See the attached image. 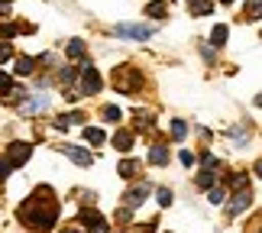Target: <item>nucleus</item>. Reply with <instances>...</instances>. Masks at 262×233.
<instances>
[{
  "label": "nucleus",
  "mask_w": 262,
  "mask_h": 233,
  "mask_svg": "<svg viewBox=\"0 0 262 233\" xmlns=\"http://www.w3.org/2000/svg\"><path fill=\"white\" fill-rule=\"evenodd\" d=\"M49 195H52L49 188H39V198L36 195L26 198L23 207H19V220L26 227H36L39 233H49L58 220V207H55V201H49Z\"/></svg>",
  "instance_id": "obj_1"
},
{
  "label": "nucleus",
  "mask_w": 262,
  "mask_h": 233,
  "mask_svg": "<svg viewBox=\"0 0 262 233\" xmlns=\"http://www.w3.org/2000/svg\"><path fill=\"white\" fill-rule=\"evenodd\" d=\"M139 84H143V78H139L136 68L123 65V68H117V72H114V88L120 91V94H136Z\"/></svg>",
  "instance_id": "obj_2"
},
{
  "label": "nucleus",
  "mask_w": 262,
  "mask_h": 233,
  "mask_svg": "<svg viewBox=\"0 0 262 233\" xmlns=\"http://www.w3.org/2000/svg\"><path fill=\"white\" fill-rule=\"evenodd\" d=\"M156 29L152 26H139V23H117L114 26V36L117 39H136V43H146Z\"/></svg>",
  "instance_id": "obj_3"
},
{
  "label": "nucleus",
  "mask_w": 262,
  "mask_h": 233,
  "mask_svg": "<svg viewBox=\"0 0 262 233\" xmlns=\"http://www.w3.org/2000/svg\"><path fill=\"white\" fill-rule=\"evenodd\" d=\"M29 156H33V146H29V143H13V146L7 149V162H10L13 168L26 165V162H29Z\"/></svg>",
  "instance_id": "obj_4"
},
{
  "label": "nucleus",
  "mask_w": 262,
  "mask_h": 233,
  "mask_svg": "<svg viewBox=\"0 0 262 233\" xmlns=\"http://www.w3.org/2000/svg\"><path fill=\"white\" fill-rule=\"evenodd\" d=\"M81 91H84V94H97V91H100V75H97V68L81 65Z\"/></svg>",
  "instance_id": "obj_5"
},
{
  "label": "nucleus",
  "mask_w": 262,
  "mask_h": 233,
  "mask_svg": "<svg viewBox=\"0 0 262 233\" xmlns=\"http://www.w3.org/2000/svg\"><path fill=\"white\" fill-rule=\"evenodd\" d=\"M249 204H253V195H249L246 188H239L236 195H233V201H230V204H227V217H236L239 210H246Z\"/></svg>",
  "instance_id": "obj_6"
},
{
  "label": "nucleus",
  "mask_w": 262,
  "mask_h": 233,
  "mask_svg": "<svg viewBox=\"0 0 262 233\" xmlns=\"http://www.w3.org/2000/svg\"><path fill=\"white\" fill-rule=\"evenodd\" d=\"M49 107V91H33V97L23 104V114H39Z\"/></svg>",
  "instance_id": "obj_7"
},
{
  "label": "nucleus",
  "mask_w": 262,
  "mask_h": 233,
  "mask_svg": "<svg viewBox=\"0 0 262 233\" xmlns=\"http://www.w3.org/2000/svg\"><path fill=\"white\" fill-rule=\"evenodd\" d=\"M62 153L72 159V162H78V165H84V168L91 165V162H94V156H91L88 149H81V146H68V143H65V146H62Z\"/></svg>",
  "instance_id": "obj_8"
},
{
  "label": "nucleus",
  "mask_w": 262,
  "mask_h": 233,
  "mask_svg": "<svg viewBox=\"0 0 262 233\" xmlns=\"http://www.w3.org/2000/svg\"><path fill=\"white\" fill-rule=\"evenodd\" d=\"M114 146L120 149V153H129V149H133V133H129V130H117V133H114Z\"/></svg>",
  "instance_id": "obj_9"
},
{
  "label": "nucleus",
  "mask_w": 262,
  "mask_h": 233,
  "mask_svg": "<svg viewBox=\"0 0 262 233\" xmlns=\"http://www.w3.org/2000/svg\"><path fill=\"white\" fill-rule=\"evenodd\" d=\"M146 195H149V188H146V185L129 188V191H126V207H139V204L146 201Z\"/></svg>",
  "instance_id": "obj_10"
},
{
  "label": "nucleus",
  "mask_w": 262,
  "mask_h": 233,
  "mask_svg": "<svg viewBox=\"0 0 262 233\" xmlns=\"http://www.w3.org/2000/svg\"><path fill=\"white\" fill-rule=\"evenodd\" d=\"M165 13H168V4H165V0H149V4H146V16L162 19Z\"/></svg>",
  "instance_id": "obj_11"
},
{
  "label": "nucleus",
  "mask_w": 262,
  "mask_h": 233,
  "mask_svg": "<svg viewBox=\"0 0 262 233\" xmlns=\"http://www.w3.org/2000/svg\"><path fill=\"white\" fill-rule=\"evenodd\" d=\"M188 10H191V16H207L214 10V4L210 0H188Z\"/></svg>",
  "instance_id": "obj_12"
},
{
  "label": "nucleus",
  "mask_w": 262,
  "mask_h": 233,
  "mask_svg": "<svg viewBox=\"0 0 262 233\" xmlns=\"http://www.w3.org/2000/svg\"><path fill=\"white\" fill-rule=\"evenodd\" d=\"M84 139H88V143H94V146H104L107 143V133L100 126H84Z\"/></svg>",
  "instance_id": "obj_13"
},
{
  "label": "nucleus",
  "mask_w": 262,
  "mask_h": 233,
  "mask_svg": "<svg viewBox=\"0 0 262 233\" xmlns=\"http://www.w3.org/2000/svg\"><path fill=\"white\" fill-rule=\"evenodd\" d=\"M227 36H230V29L224 26V23H220V26H214V33H210V46H227Z\"/></svg>",
  "instance_id": "obj_14"
},
{
  "label": "nucleus",
  "mask_w": 262,
  "mask_h": 233,
  "mask_svg": "<svg viewBox=\"0 0 262 233\" xmlns=\"http://www.w3.org/2000/svg\"><path fill=\"white\" fill-rule=\"evenodd\" d=\"M149 162H152V165H165V162H168V149L165 146H152V149H149Z\"/></svg>",
  "instance_id": "obj_15"
},
{
  "label": "nucleus",
  "mask_w": 262,
  "mask_h": 233,
  "mask_svg": "<svg viewBox=\"0 0 262 233\" xmlns=\"http://www.w3.org/2000/svg\"><path fill=\"white\" fill-rule=\"evenodd\" d=\"M117 172H120V178H133L136 172H139V162H133V159H123Z\"/></svg>",
  "instance_id": "obj_16"
},
{
  "label": "nucleus",
  "mask_w": 262,
  "mask_h": 233,
  "mask_svg": "<svg viewBox=\"0 0 262 233\" xmlns=\"http://www.w3.org/2000/svg\"><path fill=\"white\" fill-rule=\"evenodd\" d=\"M246 19H259L262 16V0H246Z\"/></svg>",
  "instance_id": "obj_17"
},
{
  "label": "nucleus",
  "mask_w": 262,
  "mask_h": 233,
  "mask_svg": "<svg viewBox=\"0 0 262 233\" xmlns=\"http://www.w3.org/2000/svg\"><path fill=\"white\" fill-rule=\"evenodd\" d=\"M214 181H217V175H214V168H204L198 175V188H214Z\"/></svg>",
  "instance_id": "obj_18"
},
{
  "label": "nucleus",
  "mask_w": 262,
  "mask_h": 233,
  "mask_svg": "<svg viewBox=\"0 0 262 233\" xmlns=\"http://www.w3.org/2000/svg\"><path fill=\"white\" fill-rule=\"evenodd\" d=\"M84 55V43L81 39H72V43H68V58H81Z\"/></svg>",
  "instance_id": "obj_19"
},
{
  "label": "nucleus",
  "mask_w": 262,
  "mask_h": 233,
  "mask_svg": "<svg viewBox=\"0 0 262 233\" xmlns=\"http://www.w3.org/2000/svg\"><path fill=\"white\" fill-rule=\"evenodd\" d=\"M185 133H188V123H185V120H172V136L175 139H185Z\"/></svg>",
  "instance_id": "obj_20"
},
{
  "label": "nucleus",
  "mask_w": 262,
  "mask_h": 233,
  "mask_svg": "<svg viewBox=\"0 0 262 233\" xmlns=\"http://www.w3.org/2000/svg\"><path fill=\"white\" fill-rule=\"evenodd\" d=\"M243 233H262V214H256L253 220H249V224H246V230Z\"/></svg>",
  "instance_id": "obj_21"
},
{
  "label": "nucleus",
  "mask_w": 262,
  "mask_h": 233,
  "mask_svg": "<svg viewBox=\"0 0 262 233\" xmlns=\"http://www.w3.org/2000/svg\"><path fill=\"white\" fill-rule=\"evenodd\" d=\"M207 201H210V204H224V188H210Z\"/></svg>",
  "instance_id": "obj_22"
},
{
  "label": "nucleus",
  "mask_w": 262,
  "mask_h": 233,
  "mask_svg": "<svg viewBox=\"0 0 262 233\" xmlns=\"http://www.w3.org/2000/svg\"><path fill=\"white\" fill-rule=\"evenodd\" d=\"M156 198H159V204H162V207L172 204V191H168V188H159V191H156Z\"/></svg>",
  "instance_id": "obj_23"
},
{
  "label": "nucleus",
  "mask_w": 262,
  "mask_h": 233,
  "mask_svg": "<svg viewBox=\"0 0 262 233\" xmlns=\"http://www.w3.org/2000/svg\"><path fill=\"white\" fill-rule=\"evenodd\" d=\"M16 72L19 75H29V72H33V58H19V62H16Z\"/></svg>",
  "instance_id": "obj_24"
},
{
  "label": "nucleus",
  "mask_w": 262,
  "mask_h": 233,
  "mask_svg": "<svg viewBox=\"0 0 262 233\" xmlns=\"http://www.w3.org/2000/svg\"><path fill=\"white\" fill-rule=\"evenodd\" d=\"M246 181H249V178L243 175V172H239V175H230V185H233L236 191H239V188H246Z\"/></svg>",
  "instance_id": "obj_25"
},
{
  "label": "nucleus",
  "mask_w": 262,
  "mask_h": 233,
  "mask_svg": "<svg viewBox=\"0 0 262 233\" xmlns=\"http://www.w3.org/2000/svg\"><path fill=\"white\" fill-rule=\"evenodd\" d=\"M104 120H110V123H117V120H120V110H117V107H104Z\"/></svg>",
  "instance_id": "obj_26"
},
{
  "label": "nucleus",
  "mask_w": 262,
  "mask_h": 233,
  "mask_svg": "<svg viewBox=\"0 0 262 233\" xmlns=\"http://www.w3.org/2000/svg\"><path fill=\"white\" fill-rule=\"evenodd\" d=\"M88 230H91V233H110V227H107V220H97V224H91Z\"/></svg>",
  "instance_id": "obj_27"
},
{
  "label": "nucleus",
  "mask_w": 262,
  "mask_h": 233,
  "mask_svg": "<svg viewBox=\"0 0 262 233\" xmlns=\"http://www.w3.org/2000/svg\"><path fill=\"white\" fill-rule=\"evenodd\" d=\"M10 55H13V46H10V43H0V62H7Z\"/></svg>",
  "instance_id": "obj_28"
},
{
  "label": "nucleus",
  "mask_w": 262,
  "mask_h": 233,
  "mask_svg": "<svg viewBox=\"0 0 262 233\" xmlns=\"http://www.w3.org/2000/svg\"><path fill=\"white\" fill-rule=\"evenodd\" d=\"M10 168H13V165H10V162H7V156H4V159H0V181H4V178L10 175Z\"/></svg>",
  "instance_id": "obj_29"
},
{
  "label": "nucleus",
  "mask_w": 262,
  "mask_h": 233,
  "mask_svg": "<svg viewBox=\"0 0 262 233\" xmlns=\"http://www.w3.org/2000/svg\"><path fill=\"white\" fill-rule=\"evenodd\" d=\"M16 33V26H7V23H0V39H10Z\"/></svg>",
  "instance_id": "obj_30"
},
{
  "label": "nucleus",
  "mask_w": 262,
  "mask_h": 233,
  "mask_svg": "<svg viewBox=\"0 0 262 233\" xmlns=\"http://www.w3.org/2000/svg\"><path fill=\"white\" fill-rule=\"evenodd\" d=\"M178 159H181V165H194V156H191L188 149H181V156H178Z\"/></svg>",
  "instance_id": "obj_31"
},
{
  "label": "nucleus",
  "mask_w": 262,
  "mask_h": 233,
  "mask_svg": "<svg viewBox=\"0 0 262 233\" xmlns=\"http://www.w3.org/2000/svg\"><path fill=\"white\" fill-rule=\"evenodd\" d=\"M117 220H120V227H126V224H129V207H123V210H120V214H117Z\"/></svg>",
  "instance_id": "obj_32"
},
{
  "label": "nucleus",
  "mask_w": 262,
  "mask_h": 233,
  "mask_svg": "<svg viewBox=\"0 0 262 233\" xmlns=\"http://www.w3.org/2000/svg\"><path fill=\"white\" fill-rule=\"evenodd\" d=\"M4 91H10V75L0 72V94H4Z\"/></svg>",
  "instance_id": "obj_33"
},
{
  "label": "nucleus",
  "mask_w": 262,
  "mask_h": 233,
  "mask_svg": "<svg viewBox=\"0 0 262 233\" xmlns=\"http://www.w3.org/2000/svg\"><path fill=\"white\" fill-rule=\"evenodd\" d=\"M75 75H78L75 68H65V72H62V81H65V84H72V81H75Z\"/></svg>",
  "instance_id": "obj_34"
},
{
  "label": "nucleus",
  "mask_w": 262,
  "mask_h": 233,
  "mask_svg": "<svg viewBox=\"0 0 262 233\" xmlns=\"http://www.w3.org/2000/svg\"><path fill=\"white\" fill-rule=\"evenodd\" d=\"M256 175H259V178H262V162H256Z\"/></svg>",
  "instance_id": "obj_35"
},
{
  "label": "nucleus",
  "mask_w": 262,
  "mask_h": 233,
  "mask_svg": "<svg viewBox=\"0 0 262 233\" xmlns=\"http://www.w3.org/2000/svg\"><path fill=\"white\" fill-rule=\"evenodd\" d=\"M220 4H233V0H220Z\"/></svg>",
  "instance_id": "obj_36"
}]
</instances>
